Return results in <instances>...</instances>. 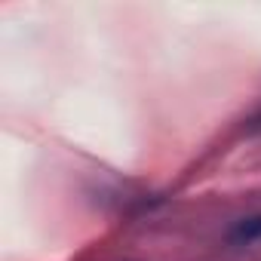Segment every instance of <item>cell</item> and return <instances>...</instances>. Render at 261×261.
<instances>
[{
  "label": "cell",
  "mask_w": 261,
  "mask_h": 261,
  "mask_svg": "<svg viewBox=\"0 0 261 261\" xmlns=\"http://www.w3.org/2000/svg\"><path fill=\"white\" fill-rule=\"evenodd\" d=\"M230 243L237 246H252L261 240V215H249V218H240L233 227H230Z\"/></svg>",
  "instance_id": "1"
}]
</instances>
